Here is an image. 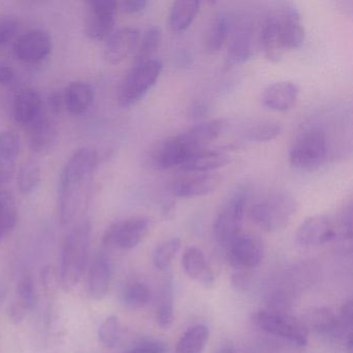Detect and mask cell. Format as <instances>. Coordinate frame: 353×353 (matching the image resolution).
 <instances>
[{
  "mask_svg": "<svg viewBox=\"0 0 353 353\" xmlns=\"http://www.w3.org/2000/svg\"><path fill=\"white\" fill-rule=\"evenodd\" d=\"M219 353H234V351H233V349L231 348V347L226 346L223 347V348L219 351Z\"/></svg>",
  "mask_w": 353,
  "mask_h": 353,
  "instance_id": "cell-47",
  "label": "cell"
},
{
  "mask_svg": "<svg viewBox=\"0 0 353 353\" xmlns=\"http://www.w3.org/2000/svg\"><path fill=\"white\" fill-rule=\"evenodd\" d=\"M299 90L291 81H279L270 84L262 92V103L266 108L276 112L290 110L296 104Z\"/></svg>",
  "mask_w": 353,
  "mask_h": 353,
  "instance_id": "cell-18",
  "label": "cell"
},
{
  "mask_svg": "<svg viewBox=\"0 0 353 353\" xmlns=\"http://www.w3.org/2000/svg\"><path fill=\"white\" fill-rule=\"evenodd\" d=\"M253 322L266 334L303 347L309 341V332L301 320L276 311H261L253 316Z\"/></svg>",
  "mask_w": 353,
  "mask_h": 353,
  "instance_id": "cell-8",
  "label": "cell"
},
{
  "mask_svg": "<svg viewBox=\"0 0 353 353\" xmlns=\"http://www.w3.org/2000/svg\"><path fill=\"white\" fill-rule=\"evenodd\" d=\"M230 19L225 14L216 16L206 32L205 49L210 54H216L224 46L231 32Z\"/></svg>",
  "mask_w": 353,
  "mask_h": 353,
  "instance_id": "cell-29",
  "label": "cell"
},
{
  "mask_svg": "<svg viewBox=\"0 0 353 353\" xmlns=\"http://www.w3.org/2000/svg\"><path fill=\"white\" fill-rule=\"evenodd\" d=\"M13 51L18 61L26 63H39L50 55L52 38L45 30H30L16 41Z\"/></svg>",
  "mask_w": 353,
  "mask_h": 353,
  "instance_id": "cell-13",
  "label": "cell"
},
{
  "mask_svg": "<svg viewBox=\"0 0 353 353\" xmlns=\"http://www.w3.org/2000/svg\"><path fill=\"white\" fill-rule=\"evenodd\" d=\"M152 228V221L148 216H133L127 220L119 221L108 227L103 245L107 249H134L143 241Z\"/></svg>",
  "mask_w": 353,
  "mask_h": 353,
  "instance_id": "cell-9",
  "label": "cell"
},
{
  "mask_svg": "<svg viewBox=\"0 0 353 353\" xmlns=\"http://www.w3.org/2000/svg\"><path fill=\"white\" fill-rule=\"evenodd\" d=\"M94 99V88L84 81L72 82L63 94L65 107L73 115L85 113L92 106Z\"/></svg>",
  "mask_w": 353,
  "mask_h": 353,
  "instance_id": "cell-26",
  "label": "cell"
},
{
  "mask_svg": "<svg viewBox=\"0 0 353 353\" xmlns=\"http://www.w3.org/2000/svg\"><path fill=\"white\" fill-rule=\"evenodd\" d=\"M121 332L119 318L115 315L108 316L99 327V340L105 347L112 348L119 343V339H121Z\"/></svg>",
  "mask_w": 353,
  "mask_h": 353,
  "instance_id": "cell-38",
  "label": "cell"
},
{
  "mask_svg": "<svg viewBox=\"0 0 353 353\" xmlns=\"http://www.w3.org/2000/svg\"><path fill=\"white\" fill-rule=\"evenodd\" d=\"M92 227L83 222L73 229L65 239L61 253L59 280L65 291H71L83 276L90 252Z\"/></svg>",
  "mask_w": 353,
  "mask_h": 353,
  "instance_id": "cell-2",
  "label": "cell"
},
{
  "mask_svg": "<svg viewBox=\"0 0 353 353\" xmlns=\"http://www.w3.org/2000/svg\"><path fill=\"white\" fill-rule=\"evenodd\" d=\"M127 353H165V348L159 343H144Z\"/></svg>",
  "mask_w": 353,
  "mask_h": 353,
  "instance_id": "cell-43",
  "label": "cell"
},
{
  "mask_svg": "<svg viewBox=\"0 0 353 353\" xmlns=\"http://www.w3.org/2000/svg\"><path fill=\"white\" fill-rule=\"evenodd\" d=\"M229 261L239 270L258 268L264 258V245L257 235L241 233L228 247Z\"/></svg>",
  "mask_w": 353,
  "mask_h": 353,
  "instance_id": "cell-11",
  "label": "cell"
},
{
  "mask_svg": "<svg viewBox=\"0 0 353 353\" xmlns=\"http://www.w3.org/2000/svg\"><path fill=\"white\" fill-rule=\"evenodd\" d=\"M181 264L185 274L192 280L205 287H210L214 284L212 268L199 248H188L183 254Z\"/></svg>",
  "mask_w": 353,
  "mask_h": 353,
  "instance_id": "cell-22",
  "label": "cell"
},
{
  "mask_svg": "<svg viewBox=\"0 0 353 353\" xmlns=\"http://www.w3.org/2000/svg\"><path fill=\"white\" fill-rule=\"evenodd\" d=\"M121 301L129 309H142L152 301V291L144 283L133 282L125 287L121 294Z\"/></svg>",
  "mask_w": 353,
  "mask_h": 353,
  "instance_id": "cell-34",
  "label": "cell"
},
{
  "mask_svg": "<svg viewBox=\"0 0 353 353\" xmlns=\"http://www.w3.org/2000/svg\"><path fill=\"white\" fill-rule=\"evenodd\" d=\"M279 36L283 50H296L305 42V28L296 8L286 5L276 11Z\"/></svg>",
  "mask_w": 353,
  "mask_h": 353,
  "instance_id": "cell-14",
  "label": "cell"
},
{
  "mask_svg": "<svg viewBox=\"0 0 353 353\" xmlns=\"http://www.w3.org/2000/svg\"><path fill=\"white\" fill-rule=\"evenodd\" d=\"M17 181L18 188L22 194L30 195L34 193L40 185V165L34 160L24 163L18 172Z\"/></svg>",
  "mask_w": 353,
  "mask_h": 353,
  "instance_id": "cell-35",
  "label": "cell"
},
{
  "mask_svg": "<svg viewBox=\"0 0 353 353\" xmlns=\"http://www.w3.org/2000/svg\"><path fill=\"white\" fill-rule=\"evenodd\" d=\"M18 221L17 204L11 192L0 191V241L9 234Z\"/></svg>",
  "mask_w": 353,
  "mask_h": 353,
  "instance_id": "cell-33",
  "label": "cell"
},
{
  "mask_svg": "<svg viewBox=\"0 0 353 353\" xmlns=\"http://www.w3.org/2000/svg\"><path fill=\"white\" fill-rule=\"evenodd\" d=\"M86 6V36L90 40H107L114 28L119 3L114 0H92Z\"/></svg>",
  "mask_w": 353,
  "mask_h": 353,
  "instance_id": "cell-10",
  "label": "cell"
},
{
  "mask_svg": "<svg viewBox=\"0 0 353 353\" xmlns=\"http://www.w3.org/2000/svg\"><path fill=\"white\" fill-rule=\"evenodd\" d=\"M43 112V100L38 92L24 90L16 97L14 117L18 123L30 127Z\"/></svg>",
  "mask_w": 353,
  "mask_h": 353,
  "instance_id": "cell-24",
  "label": "cell"
},
{
  "mask_svg": "<svg viewBox=\"0 0 353 353\" xmlns=\"http://www.w3.org/2000/svg\"><path fill=\"white\" fill-rule=\"evenodd\" d=\"M20 148L21 141L16 132L0 133V188L5 187L13 179Z\"/></svg>",
  "mask_w": 353,
  "mask_h": 353,
  "instance_id": "cell-19",
  "label": "cell"
},
{
  "mask_svg": "<svg viewBox=\"0 0 353 353\" xmlns=\"http://www.w3.org/2000/svg\"><path fill=\"white\" fill-rule=\"evenodd\" d=\"M54 115L44 113L30 125V146L34 152H48L57 139V123Z\"/></svg>",
  "mask_w": 353,
  "mask_h": 353,
  "instance_id": "cell-20",
  "label": "cell"
},
{
  "mask_svg": "<svg viewBox=\"0 0 353 353\" xmlns=\"http://www.w3.org/2000/svg\"><path fill=\"white\" fill-rule=\"evenodd\" d=\"M26 310H24L17 301H15V303L11 305V307H10V317H11V319L13 320L14 322H16V323L21 322L22 320L24 319V317H26Z\"/></svg>",
  "mask_w": 353,
  "mask_h": 353,
  "instance_id": "cell-46",
  "label": "cell"
},
{
  "mask_svg": "<svg viewBox=\"0 0 353 353\" xmlns=\"http://www.w3.org/2000/svg\"><path fill=\"white\" fill-rule=\"evenodd\" d=\"M63 106H65L63 94H59V92H54V94H51L48 102V107L50 109L51 114L57 117V115L61 112V109H63Z\"/></svg>",
  "mask_w": 353,
  "mask_h": 353,
  "instance_id": "cell-45",
  "label": "cell"
},
{
  "mask_svg": "<svg viewBox=\"0 0 353 353\" xmlns=\"http://www.w3.org/2000/svg\"><path fill=\"white\" fill-rule=\"evenodd\" d=\"M16 73L13 68L0 63V85H10L15 81Z\"/></svg>",
  "mask_w": 353,
  "mask_h": 353,
  "instance_id": "cell-44",
  "label": "cell"
},
{
  "mask_svg": "<svg viewBox=\"0 0 353 353\" xmlns=\"http://www.w3.org/2000/svg\"><path fill=\"white\" fill-rule=\"evenodd\" d=\"M221 181V177L214 173H191L173 181L170 192L179 198L201 197L214 193Z\"/></svg>",
  "mask_w": 353,
  "mask_h": 353,
  "instance_id": "cell-16",
  "label": "cell"
},
{
  "mask_svg": "<svg viewBox=\"0 0 353 353\" xmlns=\"http://www.w3.org/2000/svg\"><path fill=\"white\" fill-rule=\"evenodd\" d=\"M296 212V201L288 192L274 191L263 196L251 208L252 220L262 230L276 232L290 223Z\"/></svg>",
  "mask_w": 353,
  "mask_h": 353,
  "instance_id": "cell-3",
  "label": "cell"
},
{
  "mask_svg": "<svg viewBox=\"0 0 353 353\" xmlns=\"http://www.w3.org/2000/svg\"><path fill=\"white\" fill-rule=\"evenodd\" d=\"M210 339V328L198 324L181 336L175 347V353H202Z\"/></svg>",
  "mask_w": 353,
  "mask_h": 353,
  "instance_id": "cell-31",
  "label": "cell"
},
{
  "mask_svg": "<svg viewBox=\"0 0 353 353\" xmlns=\"http://www.w3.org/2000/svg\"><path fill=\"white\" fill-rule=\"evenodd\" d=\"M99 164V154L90 148L78 150L63 167L59 183V218L63 225L75 218L83 190Z\"/></svg>",
  "mask_w": 353,
  "mask_h": 353,
  "instance_id": "cell-1",
  "label": "cell"
},
{
  "mask_svg": "<svg viewBox=\"0 0 353 353\" xmlns=\"http://www.w3.org/2000/svg\"><path fill=\"white\" fill-rule=\"evenodd\" d=\"M200 3L195 0H179L169 12L168 23L174 32H185L199 13Z\"/></svg>",
  "mask_w": 353,
  "mask_h": 353,
  "instance_id": "cell-28",
  "label": "cell"
},
{
  "mask_svg": "<svg viewBox=\"0 0 353 353\" xmlns=\"http://www.w3.org/2000/svg\"><path fill=\"white\" fill-rule=\"evenodd\" d=\"M181 245V241L179 237H174V239H169V241L161 243L154 250V256H152L154 266L160 270H167L172 263L175 256L179 253Z\"/></svg>",
  "mask_w": 353,
  "mask_h": 353,
  "instance_id": "cell-37",
  "label": "cell"
},
{
  "mask_svg": "<svg viewBox=\"0 0 353 353\" xmlns=\"http://www.w3.org/2000/svg\"><path fill=\"white\" fill-rule=\"evenodd\" d=\"M230 163V157L221 150H204L196 152L183 166L188 173H208L223 168Z\"/></svg>",
  "mask_w": 353,
  "mask_h": 353,
  "instance_id": "cell-25",
  "label": "cell"
},
{
  "mask_svg": "<svg viewBox=\"0 0 353 353\" xmlns=\"http://www.w3.org/2000/svg\"><path fill=\"white\" fill-rule=\"evenodd\" d=\"M283 128L276 121H264L254 125L249 132L248 137L255 142H270L278 138L282 133Z\"/></svg>",
  "mask_w": 353,
  "mask_h": 353,
  "instance_id": "cell-40",
  "label": "cell"
},
{
  "mask_svg": "<svg viewBox=\"0 0 353 353\" xmlns=\"http://www.w3.org/2000/svg\"><path fill=\"white\" fill-rule=\"evenodd\" d=\"M247 201L248 190L239 188L231 194L221 208L212 229L214 239L219 245L228 248L241 234Z\"/></svg>",
  "mask_w": 353,
  "mask_h": 353,
  "instance_id": "cell-6",
  "label": "cell"
},
{
  "mask_svg": "<svg viewBox=\"0 0 353 353\" xmlns=\"http://www.w3.org/2000/svg\"><path fill=\"white\" fill-rule=\"evenodd\" d=\"M226 125L224 119H212L198 123L187 131V133L200 150H204L208 144L218 139L224 133Z\"/></svg>",
  "mask_w": 353,
  "mask_h": 353,
  "instance_id": "cell-30",
  "label": "cell"
},
{
  "mask_svg": "<svg viewBox=\"0 0 353 353\" xmlns=\"http://www.w3.org/2000/svg\"><path fill=\"white\" fill-rule=\"evenodd\" d=\"M18 22L11 18H0V47L5 46L17 32Z\"/></svg>",
  "mask_w": 353,
  "mask_h": 353,
  "instance_id": "cell-41",
  "label": "cell"
},
{
  "mask_svg": "<svg viewBox=\"0 0 353 353\" xmlns=\"http://www.w3.org/2000/svg\"><path fill=\"white\" fill-rule=\"evenodd\" d=\"M301 321L307 332L312 330L321 336L340 338L339 317L327 307H311L303 314V319Z\"/></svg>",
  "mask_w": 353,
  "mask_h": 353,
  "instance_id": "cell-21",
  "label": "cell"
},
{
  "mask_svg": "<svg viewBox=\"0 0 353 353\" xmlns=\"http://www.w3.org/2000/svg\"><path fill=\"white\" fill-rule=\"evenodd\" d=\"M17 303L26 312L34 311L38 305V294L32 276H24L20 279L17 286Z\"/></svg>",
  "mask_w": 353,
  "mask_h": 353,
  "instance_id": "cell-39",
  "label": "cell"
},
{
  "mask_svg": "<svg viewBox=\"0 0 353 353\" xmlns=\"http://www.w3.org/2000/svg\"><path fill=\"white\" fill-rule=\"evenodd\" d=\"M295 239L303 247L324 245L336 239V224L323 214L310 216L297 229Z\"/></svg>",
  "mask_w": 353,
  "mask_h": 353,
  "instance_id": "cell-15",
  "label": "cell"
},
{
  "mask_svg": "<svg viewBox=\"0 0 353 353\" xmlns=\"http://www.w3.org/2000/svg\"><path fill=\"white\" fill-rule=\"evenodd\" d=\"M230 44H229V63L231 65L243 63L255 54L256 45L259 44V36L249 19H241L232 23Z\"/></svg>",
  "mask_w": 353,
  "mask_h": 353,
  "instance_id": "cell-12",
  "label": "cell"
},
{
  "mask_svg": "<svg viewBox=\"0 0 353 353\" xmlns=\"http://www.w3.org/2000/svg\"><path fill=\"white\" fill-rule=\"evenodd\" d=\"M139 30L133 28H123L112 32L107 39L104 59L110 65H119L134 54L140 41Z\"/></svg>",
  "mask_w": 353,
  "mask_h": 353,
  "instance_id": "cell-17",
  "label": "cell"
},
{
  "mask_svg": "<svg viewBox=\"0 0 353 353\" xmlns=\"http://www.w3.org/2000/svg\"><path fill=\"white\" fill-rule=\"evenodd\" d=\"M148 1L145 0H125L119 3V9H121L123 13L131 14H140L145 11L148 8Z\"/></svg>",
  "mask_w": 353,
  "mask_h": 353,
  "instance_id": "cell-42",
  "label": "cell"
},
{
  "mask_svg": "<svg viewBox=\"0 0 353 353\" xmlns=\"http://www.w3.org/2000/svg\"><path fill=\"white\" fill-rule=\"evenodd\" d=\"M162 30L158 26L148 28L143 36L140 37L136 52L134 53V65L154 59V55L160 48L162 43Z\"/></svg>",
  "mask_w": 353,
  "mask_h": 353,
  "instance_id": "cell-32",
  "label": "cell"
},
{
  "mask_svg": "<svg viewBox=\"0 0 353 353\" xmlns=\"http://www.w3.org/2000/svg\"><path fill=\"white\" fill-rule=\"evenodd\" d=\"M156 319L160 327L168 328L174 319V307H173L172 290L170 284L165 285L159 296L157 307Z\"/></svg>",
  "mask_w": 353,
  "mask_h": 353,
  "instance_id": "cell-36",
  "label": "cell"
},
{
  "mask_svg": "<svg viewBox=\"0 0 353 353\" xmlns=\"http://www.w3.org/2000/svg\"><path fill=\"white\" fill-rule=\"evenodd\" d=\"M259 46L266 59L272 63L280 61L284 54L279 36L276 11L270 12L262 23L259 32Z\"/></svg>",
  "mask_w": 353,
  "mask_h": 353,
  "instance_id": "cell-23",
  "label": "cell"
},
{
  "mask_svg": "<svg viewBox=\"0 0 353 353\" xmlns=\"http://www.w3.org/2000/svg\"><path fill=\"white\" fill-rule=\"evenodd\" d=\"M158 59L134 65L119 86L117 102L121 108H130L139 103L154 88L162 72Z\"/></svg>",
  "mask_w": 353,
  "mask_h": 353,
  "instance_id": "cell-5",
  "label": "cell"
},
{
  "mask_svg": "<svg viewBox=\"0 0 353 353\" xmlns=\"http://www.w3.org/2000/svg\"><path fill=\"white\" fill-rule=\"evenodd\" d=\"M328 141L322 128L310 127L297 135L289 150V161L299 170H313L327 157Z\"/></svg>",
  "mask_w": 353,
  "mask_h": 353,
  "instance_id": "cell-4",
  "label": "cell"
},
{
  "mask_svg": "<svg viewBox=\"0 0 353 353\" xmlns=\"http://www.w3.org/2000/svg\"><path fill=\"white\" fill-rule=\"evenodd\" d=\"M187 132L166 138L150 150L148 163L154 170L181 167L196 152H200Z\"/></svg>",
  "mask_w": 353,
  "mask_h": 353,
  "instance_id": "cell-7",
  "label": "cell"
},
{
  "mask_svg": "<svg viewBox=\"0 0 353 353\" xmlns=\"http://www.w3.org/2000/svg\"><path fill=\"white\" fill-rule=\"evenodd\" d=\"M110 266L104 256L92 262L88 272V294L92 299H102L108 293L110 286Z\"/></svg>",
  "mask_w": 353,
  "mask_h": 353,
  "instance_id": "cell-27",
  "label": "cell"
}]
</instances>
